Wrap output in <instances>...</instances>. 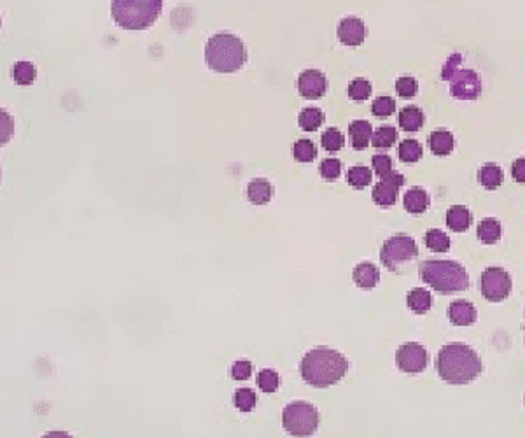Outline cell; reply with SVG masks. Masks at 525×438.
<instances>
[{
	"instance_id": "cell-25",
	"label": "cell",
	"mask_w": 525,
	"mask_h": 438,
	"mask_svg": "<svg viewBox=\"0 0 525 438\" xmlns=\"http://www.w3.org/2000/svg\"><path fill=\"white\" fill-rule=\"evenodd\" d=\"M298 123L302 130L315 132L324 123V112L317 109V107H306V109L300 112Z\"/></svg>"
},
{
	"instance_id": "cell-1",
	"label": "cell",
	"mask_w": 525,
	"mask_h": 438,
	"mask_svg": "<svg viewBox=\"0 0 525 438\" xmlns=\"http://www.w3.org/2000/svg\"><path fill=\"white\" fill-rule=\"evenodd\" d=\"M483 370L480 356L466 343H448L436 358V372L445 382L454 386L473 382Z\"/></svg>"
},
{
	"instance_id": "cell-14",
	"label": "cell",
	"mask_w": 525,
	"mask_h": 438,
	"mask_svg": "<svg viewBox=\"0 0 525 438\" xmlns=\"http://www.w3.org/2000/svg\"><path fill=\"white\" fill-rule=\"evenodd\" d=\"M448 319L455 326H471L476 321V308L466 300H455L448 307Z\"/></svg>"
},
{
	"instance_id": "cell-40",
	"label": "cell",
	"mask_w": 525,
	"mask_h": 438,
	"mask_svg": "<svg viewBox=\"0 0 525 438\" xmlns=\"http://www.w3.org/2000/svg\"><path fill=\"white\" fill-rule=\"evenodd\" d=\"M252 374V365L251 361H236L232 368V375L235 380H245L249 379Z\"/></svg>"
},
{
	"instance_id": "cell-22",
	"label": "cell",
	"mask_w": 525,
	"mask_h": 438,
	"mask_svg": "<svg viewBox=\"0 0 525 438\" xmlns=\"http://www.w3.org/2000/svg\"><path fill=\"white\" fill-rule=\"evenodd\" d=\"M502 181H504V174L501 167L496 163H487L478 170V182L487 190H498Z\"/></svg>"
},
{
	"instance_id": "cell-36",
	"label": "cell",
	"mask_w": 525,
	"mask_h": 438,
	"mask_svg": "<svg viewBox=\"0 0 525 438\" xmlns=\"http://www.w3.org/2000/svg\"><path fill=\"white\" fill-rule=\"evenodd\" d=\"M371 109L376 118H389L392 112H396V102L391 97H378L373 102Z\"/></svg>"
},
{
	"instance_id": "cell-16",
	"label": "cell",
	"mask_w": 525,
	"mask_h": 438,
	"mask_svg": "<svg viewBox=\"0 0 525 438\" xmlns=\"http://www.w3.org/2000/svg\"><path fill=\"white\" fill-rule=\"evenodd\" d=\"M473 225V214L464 206H454L447 210V226L455 233L466 232Z\"/></svg>"
},
{
	"instance_id": "cell-15",
	"label": "cell",
	"mask_w": 525,
	"mask_h": 438,
	"mask_svg": "<svg viewBox=\"0 0 525 438\" xmlns=\"http://www.w3.org/2000/svg\"><path fill=\"white\" fill-rule=\"evenodd\" d=\"M352 279L356 282V286L363 289H373L376 284H378V280H380V270L376 269L373 263H359L354 269L352 272Z\"/></svg>"
},
{
	"instance_id": "cell-4",
	"label": "cell",
	"mask_w": 525,
	"mask_h": 438,
	"mask_svg": "<svg viewBox=\"0 0 525 438\" xmlns=\"http://www.w3.org/2000/svg\"><path fill=\"white\" fill-rule=\"evenodd\" d=\"M205 62L212 71L232 74L240 71L247 62V49L240 37L233 34H216L207 42Z\"/></svg>"
},
{
	"instance_id": "cell-10",
	"label": "cell",
	"mask_w": 525,
	"mask_h": 438,
	"mask_svg": "<svg viewBox=\"0 0 525 438\" xmlns=\"http://www.w3.org/2000/svg\"><path fill=\"white\" fill-rule=\"evenodd\" d=\"M429 361L428 351L417 342H408L401 345L396 352V365L404 374H420L426 370Z\"/></svg>"
},
{
	"instance_id": "cell-23",
	"label": "cell",
	"mask_w": 525,
	"mask_h": 438,
	"mask_svg": "<svg viewBox=\"0 0 525 438\" xmlns=\"http://www.w3.org/2000/svg\"><path fill=\"white\" fill-rule=\"evenodd\" d=\"M408 307L412 308L415 314H426V312L431 308L432 305V296L428 289L424 288H415L408 293L406 296Z\"/></svg>"
},
{
	"instance_id": "cell-28",
	"label": "cell",
	"mask_w": 525,
	"mask_h": 438,
	"mask_svg": "<svg viewBox=\"0 0 525 438\" xmlns=\"http://www.w3.org/2000/svg\"><path fill=\"white\" fill-rule=\"evenodd\" d=\"M424 242H426V245H428L431 251H435V253H447L448 249H450V239H448L447 233L441 232V230H429V232L426 233V237H424Z\"/></svg>"
},
{
	"instance_id": "cell-29",
	"label": "cell",
	"mask_w": 525,
	"mask_h": 438,
	"mask_svg": "<svg viewBox=\"0 0 525 438\" xmlns=\"http://www.w3.org/2000/svg\"><path fill=\"white\" fill-rule=\"evenodd\" d=\"M398 130L394 127H380L373 134L371 144L376 149H389L396 144Z\"/></svg>"
},
{
	"instance_id": "cell-30",
	"label": "cell",
	"mask_w": 525,
	"mask_h": 438,
	"mask_svg": "<svg viewBox=\"0 0 525 438\" xmlns=\"http://www.w3.org/2000/svg\"><path fill=\"white\" fill-rule=\"evenodd\" d=\"M373 174L368 167H352L347 174V182L356 190H363L366 186L371 184Z\"/></svg>"
},
{
	"instance_id": "cell-34",
	"label": "cell",
	"mask_w": 525,
	"mask_h": 438,
	"mask_svg": "<svg viewBox=\"0 0 525 438\" xmlns=\"http://www.w3.org/2000/svg\"><path fill=\"white\" fill-rule=\"evenodd\" d=\"M371 95V83L365 77H357L350 81L349 84V97L352 100H366Z\"/></svg>"
},
{
	"instance_id": "cell-37",
	"label": "cell",
	"mask_w": 525,
	"mask_h": 438,
	"mask_svg": "<svg viewBox=\"0 0 525 438\" xmlns=\"http://www.w3.org/2000/svg\"><path fill=\"white\" fill-rule=\"evenodd\" d=\"M319 172H321V175L326 181H334V179H338L341 175V162L337 158L322 160L321 167H319Z\"/></svg>"
},
{
	"instance_id": "cell-38",
	"label": "cell",
	"mask_w": 525,
	"mask_h": 438,
	"mask_svg": "<svg viewBox=\"0 0 525 438\" xmlns=\"http://www.w3.org/2000/svg\"><path fill=\"white\" fill-rule=\"evenodd\" d=\"M396 91L398 95L403 97V99H412V97L417 95V91H419V84L413 77H400L396 81Z\"/></svg>"
},
{
	"instance_id": "cell-35",
	"label": "cell",
	"mask_w": 525,
	"mask_h": 438,
	"mask_svg": "<svg viewBox=\"0 0 525 438\" xmlns=\"http://www.w3.org/2000/svg\"><path fill=\"white\" fill-rule=\"evenodd\" d=\"M235 406L240 412H252L256 406V393L252 389H239L235 393Z\"/></svg>"
},
{
	"instance_id": "cell-31",
	"label": "cell",
	"mask_w": 525,
	"mask_h": 438,
	"mask_svg": "<svg viewBox=\"0 0 525 438\" xmlns=\"http://www.w3.org/2000/svg\"><path fill=\"white\" fill-rule=\"evenodd\" d=\"M12 80L21 86H28L36 81V67L30 62H18L12 67Z\"/></svg>"
},
{
	"instance_id": "cell-7",
	"label": "cell",
	"mask_w": 525,
	"mask_h": 438,
	"mask_svg": "<svg viewBox=\"0 0 525 438\" xmlns=\"http://www.w3.org/2000/svg\"><path fill=\"white\" fill-rule=\"evenodd\" d=\"M282 426L293 437H310L319 428V412L308 402H293L284 409Z\"/></svg>"
},
{
	"instance_id": "cell-12",
	"label": "cell",
	"mask_w": 525,
	"mask_h": 438,
	"mask_svg": "<svg viewBox=\"0 0 525 438\" xmlns=\"http://www.w3.org/2000/svg\"><path fill=\"white\" fill-rule=\"evenodd\" d=\"M326 90H328V81H326V75L321 71L308 69V71L300 74L298 91L303 99H321V97H324Z\"/></svg>"
},
{
	"instance_id": "cell-5",
	"label": "cell",
	"mask_w": 525,
	"mask_h": 438,
	"mask_svg": "<svg viewBox=\"0 0 525 438\" xmlns=\"http://www.w3.org/2000/svg\"><path fill=\"white\" fill-rule=\"evenodd\" d=\"M163 9V0H112L110 14L114 23L125 30H144L151 27Z\"/></svg>"
},
{
	"instance_id": "cell-17",
	"label": "cell",
	"mask_w": 525,
	"mask_h": 438,
	"mask_svg": "<svg viewBox=\"0 0 525 438\" xmlns=\"http://www.w3.org/2000/svg\"><path fill=\"white\" fill-rule=\"evenodd\" d=\"M349 134L350 138H352L354 149H366L373 138L371 125L366 119H357V121L350 123Z\"/></svg>"
},
{
	"instance_id": "cell-13",
	"label": "cell",
	"mask_w": 525,
	"mask_h": 438,
	"mask_svg": "<svg viewBox=\"0 0 525 438\" xmlns=\"http://www.w3.org/2000/svg\"><path fill=\"white\" fill-rule=\"evenodd\" d=\"M337 34L341 44H345V46H361V44L365 42L368 30H366V25L363 23V20L350 16L343 18L338 23Z\"/></svg>"
},
{
	"instance_id": "cell-21",
	"label": "cell",
	"mask_w": 525,
	"mask_h": 438,
	"mask_svg": "<svg viewBox=\"0 0 525 438\" xmlns=\"http://www.w3.org/2000/svg\"><path fill=\"white\" fill-rule=\"evenodd\" d=\"M404 209L410 214H422L429 207V195L422 188H412L408 190L403 197Z\"/></svg>"
},
{
	"instance_id": "cell-9",
	"label": "cell",
	"mask_w": 525,
	"mask_h": 438,
	"mask_svg": "<svg viewBox=\"0 0 525 438\" xmlns=\"http://www.w3.org/2000/svg\"><path fill=\"white\" fill-rule=\"evenodd\" d=\"M480 286H482V295L485 296V300L498 304L510 296L513 282H511L510 273L502 270L501 267H489L483 270Z\"/></svg>"
},
{
	"instance_id": "cell-18",
	"label": "cell",
	"mask_w": 525,
	"mask_h": 438,
	"mask_svg": "<svg viewBox=\"0 0 525 438\" xmlns=\"http://www.w3.org/2000/svg\"><path fill=\"white\" fill-rule=\"evenodd\" d=\"M273 197V188L270 182L262 178H256L247 186V198L254 206H265Z\"/></svg>"
},
{
	"instance_id": "cell-24",
	"label": "cell",
	"mask_w": 525,
	"mask_h": 438,
	"mask_svg": "<svg viewBox=\"0 0 525 438\" xmlns=\"http://www.w3.org/2000/svg\"><path fill=\"white\" fill-rule=\"evenodd\" d=\"M476 235L483 244H496L501 239V223L494 217L482 219V223L476 228Z\"/></svg>"
},
{
	"instance_id": "cell-33",
	"label": "cell",
	"mask_w": 525,
	"mask_h": 438,
	"mask_svg": "<svg viewBox=\"0 0 525 438\" xmlns=\"http://www.w3.org/2000/svg\"><path fill=\"white\" fill-rule=\"evenodd\" d=\"M256 382H258L259 389L262 391V393H275V391L278 389V386H280V377H278V374L275 370H262L258 374V379H256Z\"/></svg>"
},
{
	"instance_id": "cell-26",
	"label": "cell",
	"mask_w": 525,
	"mask_h": 438,
	"mask_svg": "<svg viewBox=\"0 0 525 438\" xmlns=\"http://www.w3.org/2000/svg\"><path fill=\"white\" fill-rule=\"evenodd\" d=\"M398 156H400L401 162L404 163H415L422 158V146H420L419 141H413V138H404L401 141L400 147H398Z\"/></svg>"
},
{
	"instance_id": "cell-2",
	"label": "cell",
	"mask_w": 525,
	"mask_h": 438,
	"mask_svg": "<svg viewBox=\"0 0 525 438\" xmlns=\"http://www.w3.org/2000/svg\"><path fill=\"white\" fill-rule=\"evenodd\" d=\"M302 379L312 387H330L340 382L349 372V361L343 354L330 348H315L305 354L300 365Z\"/></svg>"
},
{
	"instance_id": "cell-3",
	"label": "cell",
	"mask_w": 525,
	"mask_h": 438,
	"mask_svg": "<svg viewBox=\"0 0 525 438\" xmlns=\"http://www.w3.org/2000/svg\"><path fill=\"white\" fill-rule=\"evenodd\" d=\"M419 276L422 282L431 286L441 295L466 291L469 288V276L466 269L452 260H428L419 267Z\"/></svg>"
},
{
	"instance_id": "cell-41",
	"label": "cell",
	"mask_w": 525,
	"mask_h": 438,
	"mask_svg": "<svg viewBox=\"0 0 525 438\" xmlns=\"http://www.w3.org/2000/svg\"><path fill=\"white\" fill-rule=\"evenodd\" d=\"M511 175L517 182L525 184V158L515 160L513 167H511Z\"/></svg>"
},
{
	"instance_id": "cell-32",
	"label": "cell",
	"mask_w": 525,
	"mask_h": 438,
	"mask_svg": "<svg viewBox=\"0 0 525 438\" xmlns=\"http://www.w3.org/2000/svg\"><path fill=\"white\" fill-rule=\"evenodd\" d=\"M321 144L326 151H330V153H337V151H340L341 147H343V144H345V138H343L341 132L337 130V128H328V130L322 134Z\"/></svg>"
},
{
	"instance_id": "cell-11",
	"label": "cell",
	"mask_w": 525,
	"mask_h": 438,
	"mask_svg": "<svg viewBox=\"0 0 525 438\" xmlns=\"http://www.w3.org/2000/svg\"><path fill=\"white\" fill-rule=\"evenodd\" d=\"M404 184V178L398 172H389L387 175L382 178V181L373 188V202L376 206L380 207H391L396 204L398 193H400V188Z\"/></svg>"
},
{
	"instance_id": "cell-39",
	"label": "cell",
	"mask_w": 525,
	"mask_h": 438,
	"mask_svg": "<svg viewBox=\"0 0 525 438\" xmlns=\"http://www.w3.org/2000/svg\"><path fill=\"white\" fill-rule=\"evenodd\" d=\"M371 163L375 172L380 175V178H384L389 172H392V160L389 158L387 154H375L371 158Z\"/></svg>"
},
{
	"instance_id": "cell-27",
	"label": "cell",
	"mask_w": 525,
	"mask_h": 438,
	"mask_svg": "<svg viewBox=\"0 0 525 438\" xmlns=\"http://www.w3.org/2000/svg\"><path fill=\"white\" fill-rule=\"evenodd\" d=\"M293 154L296 162L310 163L314 162L315 156H317V147H315V144L310 138H302V141L294 143Z\"/></svg>"
},
{
	"instance_id": "cell-19",
	"label": "cell",
	"mask_w": 525,
	"mask_h": 438,
	"mask_svg": "<svg viewBox=\"0 0 525 438\" xmlns=\"http://www.w3.org/2000/svg\"><path fill=\"white\" fill-rule=\"evenodd\" d=\"M455 138L448 130H435L429 135V149L436 156H447L454 151Z\"/></svg>"
},
{
	"instance_id": "cell-8",
	"label": "cell",
	"mask_w": 525,
	"mask_h": 438,
	"mask_svg": "<svg viewBox=\"0 0 525 438\" xmlns=\"http://www.w3.org/2000/svg\"><path fill=\"white\" fill-rule=\"evenodd\" d=\"M419 256L415 241L408 235H394L382 245L380 261L391 272H403V267Z\"/></svg>"
},
{
	"instance_id": "cell-20",
	"label": "cell",
	"mask_w": 525,
	"mask_h": 438,
	"mask_svg": "<svg viewBox=\"0 0 525 438\" xmlns=\"http://www.w3.org/2000/svg\"><path fill=\"white\" fill-rule=\"evenodd\" d=\"M398 123H400L401 130L404 132H419L424 125V112L420 107L408 106L401 109L400 116H398Z\"/></svg>"
},
{
	"instance_id": "cell-43",
	"label": "cell",
	"mask_w": 525,
	"mask_h": 438,
	"mask_svg": "<svg viewBox=\"0 0 525 438\" xmlns=\"http://www.w3.org/2000/svg\"><path fill=\"white\" fill-rule=\"evenodd\" d=\"M524 402H525V398H524Z\"/></svg>"
},
{
	"instance_id": "cell-6",
	"label": "cell",
	"mask_w": 525,
	"mask_h": 438,
	"mask_svg": "<svg viewBox=\"0 0 525 438\" xmlns=\"http://www.w3.org/2000/svg\"><path fill=\"white\" fill-rule=\"evenodd\" d=\"M463 55L454 53L441 69V77L450 83V93L459 100H474L482 93V80L471 69H463Z\"/></svg>"
},
{
	"instance_id": "cell-42",
	"label": "cell",
	"mask_w": 525,
	"mask_h": 438,
	"mask_svg": "<svg viewBox=\"0 0 525 438\" xmlns=\"http://www.w3.org/2000/svg\"><path fill=\"white\" fill-rule=\"evenodd\" d=\"M11 134H12V119L11 116H8L4 111H2V143H8Z\"/></svg>"
}]
</instances>
